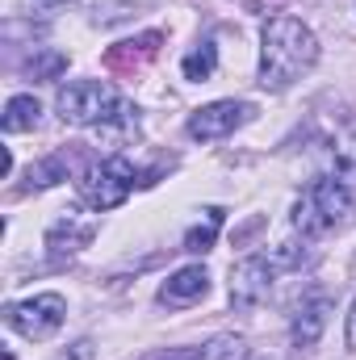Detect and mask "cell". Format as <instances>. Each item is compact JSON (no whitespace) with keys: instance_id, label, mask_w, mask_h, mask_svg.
I'll return each instance as SVG.
<instances>
[{"instance_id":"3","label":"cell","mask_w":356,"mask_h":360,"mask_svg":"<svg viewBox=\"0 0 356 360\" xmlns=\"http://www.w3.org/2000/svg\"><path fill=\"white\" fill-rule=\"evenodd\" d=\"M55 109L68 126H105L126 113L122 96L109 80H72L55 96Z\"/></svg>"},{"instance_id":"16","label":"cell","mask_w":356,"mask_h":360,"mask_svg":"<svg viewBox=\"0 0 356 360\" xmlns=\"http://www.w3.org/2000/svg\"><path fill=\"white\" fill-rule=\"evenodd\" d=\"M68 160L63 155H51V160H38V164H30V184H38V188H46V184H59V180H68Z\"/></svg>"},{"instance_id":"18","label":"cell","mask_w":356,"mask_h":360,"mask_svg":"<svg viewBox=\"0 0 356 360\" xmlns=\"http://www.w3.org/2000/svg\"><path fill=\"white\" fill-rule=\"evenodd\" d=\"M143 360H205V356H201V348H160V352H151Z\"/></svg>"},{"instance_id":"10","label":"cell","mask_w":356,"mask_h":360,"mask_svg":"<svg viewBox=\"0 0 356 360\" xmlns=\"http://www.w3.org/2000/svg\"><path fill=\"white\" fill-rule=\"evenodd\" d=\"M210 293V272L205 264H184L177 269L164 285H160V306H189V302H201Z\"/></svg>"},{"instance_id":"6","label":"cell","mask_w":356,"mask_h":360,"mask_svg":"<svg viewBox=\"0 0 356 360\" xmlns=\"http://www.w3.org/2000/svg\"><path fill=\"white\" fill-rule=\"evenodd\" d=\"M252 113H256V105H248V101H210V105H201V109L189 113V126L184 130L197 143H214V139H227L239 126H248Z\"/></svg>"},{"instance_id":"5","label":"cell","mask_w":356,"mask_h":360,"mask_svg":"<svg viewBox=\"0 0 356 360\" xmlns=\"http://www.w3.org/2000/svg\"><path fill=\"white\" fill-rule=\"evenodd\" d=\"M4 319L25 340H51L68 319V302H63V293H34V297L13 302L4 310Z\"/></svg>"},{"instance_id":"7","label":"cell","mask_w":356,"mask_h":360,"mask_svg":"<svg viewBox=\"0 0 356 360\" xmlns=\"http://www.w3.org/2000/svg\"><path fill=\"white\" fill-rule=\"evenodd\" d=\"M272 281H276V264L268 256H248L231 269V306L239 310H252L260 306L268 293H272Z\"/></svg>"},{"instance_id":"19","label":"cell","mask_w":356,"mask_h":360,"mask_svg":"<svg viewBox=\"0 0 356 360\" xmlns=\"http://www.w3.org/2000/svg\"><path fill=\"white\" fill-rule=\"evenodd\" d=\"M344 344H348V348H356V302H352V310H348V327H344Z\"/></svg>"},{"instance_id":"17","label":"cell","mask_w":356,"mask_h":360,"mask_svg":"<svg viewBox=\"0 0 356 360\" xmlns=\"http://www.w3.org/2000/svg\"><path fill=\"white\" fill-rule=\"evenodd\" d=\"M63 68H68V55H59V51H34V59L25 63V72L34 80H55Z\"/></svg>"},{"instance_id":"14","label":"cell","mask_w":356,"mask_h":360,"mask_svg":"<svg viewBox=\"0 0 356 360\" xmlns=\"http://www.w3.org/2000/svg\"><path fill=\"white\" fill-rule=\"evenodd\" d=\"M214 68H218V46H214V42H201V46H197V51H189V55H184V63H180L184 80H210V76H214Z\"/></svg>"},{"instance_id":"9","label":"cell","mask_w":356,"mask_h":360,"mask_svg":"<svg viewBox=\"0 0 356 360\" xmlns=\"http://www.w3.org/2000/svg\"><path fill=\"white\" fill-rule=\"evenodd\" d=\"M331 310H336V302H331L327 293L302 297V306H298L293 319H289V344H293V348H314V344L323 340L327 323H331Z\"/></svg>"},{"instance_id":"8","label":"cell","mask_w":356,"mask_h":360,"mask_svg":"<svg viewBox=\"0 0 356 360\" xmlns=\"http://www.w3.org/2000/svg\"><path fill=\"white\" fill-rule=\"evenodd\" d=\"M92 239H96V222H92L84 210H68L59 222H51L46 252H51V260H68V256H80Z\"/></svg>"},{"instance_id":"2","label":"cell","mask_w":356,"mask_h":360,"mask_svg":"<svg viewBox=\"0 0 356 360\" xmlns=\"http://www.w3.org/2000/svg\"><path fill=\"white\" fill-rule=\"evenodd\" d=\"M352 214H356V197L344 180H336V176L310 180L306 193L293 201V231L302 239H314V235L348 226Z\"/></svg>"},{"instance_id":"1","label":"cell","mask_w":356,"mask_h":360,"mask_svg":"<svg viewBox=\"0 0 356 360\" xmlns=\"http://www.w3.org/2000/svg\"><path fill=\"white\" fill-rule=\"evenodd\" d=\"M314 63H319V38L306 21L281 13V17H268L260 25V72L256 76L268 92L289 89Z\"/></svg>"},{"instance_id":"4","label":"cell","mask_w":356,"mask_h":360,"mask_svg":"<svg viewBox=\"0 0 356 360\" xmlns=\"http://www.w3.org/2000/svg\"><path fill=\"white\" fill-rule=\"evenodd\" d=\"M134 164L126 160V155H109V160H101V164H92L89 172L80 176V197L89 201L96 214H105V210H117L130 193H134Z\"/></svg>"},{"instance_id":"12","label":"cell","mask_w":356,"mask_h":360,"mask_svg":"<svg viewBox=\"0 0 356 360\" xmlns=\"http://www.w3.org/2000/svg\"><path fill=\"white\" fill-rule=\"evenodd\" d=\"M160 51V34H143V38H130V42H117L109 51V68H122V63H143Z\"/></svg>"},{"instance_id":"13","label":"cell","mask_w":356,"mask_h":360,"mask_svg":"<svg viewBox=\"0 0 356 360\" xmlns=\"http://www.w3.org/2000/svg\"><path fill=\"white\" fill-rule=\"evenodd\" d=\"M218 231H222V210L210 205L205 210V222H197V226L184 231V252H210L214 239H218Z\"/></svg>"},{"instance_id":"11","label":"cell","mask_w":356,"mask_h":360,"mask_svg":"<svg viewBox=\"0 0 356 360\" xmlns=\"http://www.w3.org/2000/svg\"><path fill=\"white\" fill-rule=\"evenodd\" d=\"M38 122H42V105H38V96L17 92V96H8V101H4V113H0L4 134H25V130H38Z\"/></svg>"},{"instance_id":"15","label":"cell","mask_w":356,"mask_h":360,"mask_svg":"<svg viewBox=\"0 0 356 360\" xmlns=\"http://www.w3.org/2000/svg\"><path fill=\"white\" fill-rule=\"evenodd\" d=\"M205 360H248V340L243 335H214L205 348H201Z\"/></svg>"},{"instance_id":"20","label":"cell","mask_w":356,"mask_h":360,"mask_svg":"<svg viewBox=\"0 0 356 360\" xmlns=\"http://www.w3.org/2000/svg\"><path fill=\"white\" fill-rule=\"evenodd\" d=\"M38 8H59V4H72V0H34Z\"/></svg>"}]
</instances>
